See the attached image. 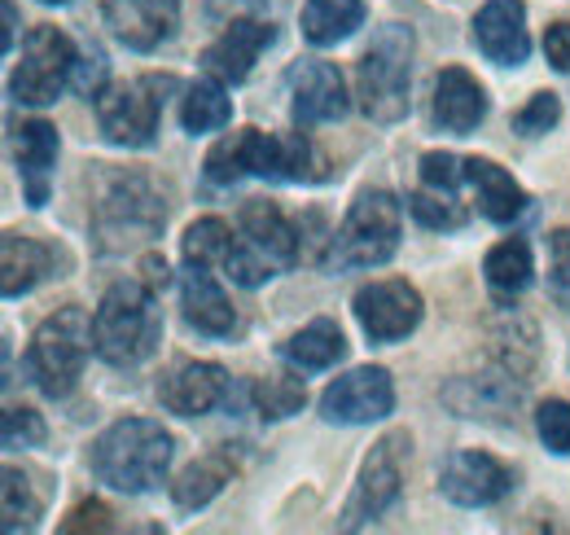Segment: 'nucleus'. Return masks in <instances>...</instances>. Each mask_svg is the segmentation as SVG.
<instances>
[{"label": "nucleus", "mask_w": 570, "mask_h": 535, "mask_svg": "<svg viewBox=\"0 0 570 535\" xmlns=\"http://www.w3.org/2000/svg\"><path fill=\"white\" fill-rule=\"evenodd\" d=\"M207 181L228 189L237 181H268V185H316L325 181V158L307 140V133H242L224 136L207 154Z\"/></svg>", "instance_id": "1"}, {"label": "nucleus", "mask_w": 570, "mask_h": 535, "mask_svg": "<svg viewBox=\"0 0 570 535\" xmlns=\"http://www.w3.org/2000/svg\"><path fill=\"white\" fill-rule=\"evenodd\" d=\"M171 457H176V439H171V430H163V421L119 417L92 439L88 469L101 487H110L119 496H145L167 483Z\"/></svg>", "instance_id": "2"}, {"label": "nucleus", "mask_w": 570, "mask_h": 535, "mask_svg": "<svg viewBox=\"0 0 570 535\" xmlns=\"http://www.w3.org/2000/svg\"><path fill=\"white\" fill-rule=\"evenodd\" d=\"M163 342V308L141 276L115 281L92 308V356L110 369H141Z\"/></svg>", "instance_id": "3"}, {"label": "nucleus", "mask_w": 570, "mask_h": 535, "mask_svg": "<svg viewBox=\"0 0 570 535\" xmlns=\"http://www.w3.org/2000/svg\"><path fill=\"white\" fill-rule=\"evenodd\" d=\"M400 237H404V202L386 189H364L347 206L343 224L330 233L321 251V268L343 276V272H368V268L391 264L400 251Z\"/></svg>", "instance_id": "4"}, {"label": "nucleus", "mask_w": 570, "mask_h": 535, "mask_svg": "<svg viewBox=\"0 0 570 535\" xmlns=\"http://www.w3.org/2000/svg\"><path fill=\"white\" fill-rule=\"evenodd\" d=\"M413 58L417 40L413 27L404 22H382L373 40L364 45L356 67V101L368 124H400L409 115V93H413Z\"/></svg>", "instance_id": "5"}, {"label": "nucleus", "mask_w": 570, "mask_h": 535, "mask_svg": "<svg viewBox=\"0 0 570 535\" xmlns=\"http://www.w3.org/2000/svg\"><path fill=\"white\" fill-rule=\"evenodd\" d=\"M88 351H92V317H83L79 308H62L36 325L22 364L45 400H67L83 378Z\"/></svg>", "instance_id": "6"}, {"label": "nucleus", "mask_w": 570, "mask_h": 535, "mask_svg": "<svg viewBox=\"0 0 570 535\" xmlns=\"http://www.w3.org/2000/svg\"><path fill=\"white\" fill-rule=\"evenodd\" d=\"M167 202L145 176H119L92 206V242L101 255H124L163 233Z\"/></svg>", "instance_id": "7"}, {"label": "nucleus", "mask_w": 570, "mask_h": 535, "mask_svg": "<svg viewBox=\"0 0 570 535\" xmlns=\"http://www.w3.org/2000/svg\"><path fill=\"white\" fill-rule=\"evenodd\" d=\"M176 88L171 75H141L132 84H115L106 88L92 110H97V133L101 140L119 145V149H149L163 128V101Z\"/></svg>", "instance_id": "8"}, {"label": "nucleus", "mask_w": 570, "mask_h": 535, "mask_svg": "<svg viewBox=\"0 0 570 535\" xmlns=\"http://www.w3.org/2000/svg\"><path fill=\"white\" fill-rule=\"evenodd\" d=\"M75 58H79V45L62 27H31L27 40H22V58L9 75V101L13 106H27V110H45L62 97V88H71Z\"/></svg>", "instance_id": "9"}, {"label": "nucleus", "mask_w": 570, "mask_h": 535, "mask_svg": "<svg viewBox=\"0 0 570 535\" xmlns=\"http://www.w3.org/2000/svg\"><path fill=\"white\" fill-rule=\"evenodd\" d=\"M409 448H413L409 430H391V435H382L373 444V453L364 457V466L356 474V487H352V496H347V505L338 514L343 532H364V527H373L377 518H386L400 505Z\"/></svg>", "instance_id": "10"}, {"label": "nucleus", "mask_w": 570, "mask_h": 535, "mask_svg": "<svg viewBox=\"0 0 570 535\" xmlns=\"http://www.w3.org/2000/svg\"><path fill=\"white\" fill-rule=\"evenodd\" d=\"M352 312H356L360 330L373 347H395L409 334H417V325L426 317V303H422L417 285H409L400 276H382V281L360 285L356 299H352Z\"/></svg>", "instance_id": "11"}, {"label": "nucleus", "mask_w": 570, "mask_h": 535, "mask_svg": "<svg viewBox=\"0 0 570 535\" xmlns=\"http://www.w3.org/2000/svg\"><path fill=\"white\" fill-rule=\"evenodd\" d=\"M439 400L448 403L456 417L465 421H483V426H513L522 403H527V378L513 369H492V373H461L452 382H443Z\"/></svg>", "instance_id": "12"}, {"label": "nucleus", "mask_w": 570, "mask_h": 535, "mask_svg": "<svg viewBox=\"0 0 570 535\" xmlns=\"http://www.w3.org/2000/svg\"><path fill=\"white\" fill-rule=\"evenodd\" d=\"M395 412V378L382 364H360L321 391V417L330 426H373Z\"/></svg>", "instance_id": "13"}, {"label": "nucleus", "mask_w": 570, "mask_h": 535, "mask_svg": "<svg viewBox=\"0 0 570 535\" xmlns=\"http://www.w3.org/2000/svg\"><path fill=\"white\" fill-rule=\"evenodd\" d=\"M285 93H289V115H294L298 128L338 124L352 110L343 70L334 62H321V58H303V62L285 70Z\"/></svg>", "instance_id": "14"}, {"label": "nucleus", "mask_w": 570, "mask_h": 535, "mask_svg": "<svg viewBox=\"0 0 570 535\" xmlns=\"http://www.w3.org/2000/svg\"><path fill=\"white\" fill-rule=\"evenodd\" d=\"M277 45V27L268 13H237L224 22V31L203 49V70L215 75L219 84H246L255 62Z\"/></svg>", "instance_id": "15"}, {"label": "nucleus", "mask_w": 570, "mask_h": 535, "mask_svg": "<svg viewBox=\"0 0 570 535\" xmlns=\"http://www.w3.org/2000/svg\"><path fill=\"white\" fill-rule=\"evenodd\" d=\"M439 492L443 500H452L456 509H492L513 492V469L492 453L479 448H461L452 457H443L439 466Z\"/></svg>", "instance_id": "16"}, {"label": "nucleus", "mask_w": 570, "mask_h": 535, "mask_svg": "<svg viewBox=\"0 0 570 535\" xmlns=\"http://www.w3.org/2000/svg\"><path fill=\"white\" fill-rule=\"evenodd\" d=\"M185 0H101L110 36L132 54H158L180 31Z\"/></svg>", "instance_id": "17"}, {"label": "nucleus", "mask_w": 570, "mask_h": 535, "mask_svg": "<svg viewBox=\"0 0 570 535\" xmlns=\"http://www.w3.org/2000/svg\"><path fill=\"white\" fill-rule=\"evenodd\" d=\"M67 268H71V255L45 237H31V233H4L0 237V294L9 303L40 290L53 276H67Z\"/></svg>", "instance_id": "18"}, {"label": "nucleus", "mask_w": 570, "mask_h": 535, "mask_svg": "<svg viewBox=\"0 0 570 535\" xmlns=\"http://www.w3.org/2000/svg\"><path fill=\"white\" fill-rule=\"evenodd\" d=\"M233 396V378L215 360H185L158 382V400L176 417H207Z\"/></svg>", "instance_id": "19"}, {"label": "nucleus", "mask_w": 570, "mask_h": 535, "mask_svg": "<svg viewBox=\"0 0 570 535\" xmlns=\"http://www.w3.org/2000/svg\"><path fill=\"white\" fill-rule=\"evenodd\" d=\"M58 154L62 140L49 119H27L13 133V163H18V181H22V198L31 211H45L53 198V172H58Z\"/></svg>", "instance_id": "20"}, {"label": "nucleus", "mask_w": 570, "mask_h": 535, "mask_svg": "<svg viewBox=\"0 0 570 535\" xmlns=\"http://www.w3.org/2000/svg\"><path fill=\"white\" fill-rule=\"evenodd\" d=\"M488 119V88L465 67H443L434 75V97H430V124L439 133L470 136Z\"/></svg>", "instance_id": "21"}, {"label": "nucleus", "mask_w": 570, "mask_h": 535, "mask_svg": "<svg viewBox=\"0 0 570 535\" xmlns=\"http://www.w3.org/2000/svg\"><path fill=\"white\" fill-rule=\"evenodd\" d=\"M474 45L497 67H522L531 58V31H527V4L522 0H488L474 13Z\"/></svg>", "instance_id": "22"}, {"label": "nucleus", "mask_w": 570, "mask_h": 535, "mask_svg": "<svg viewBox=\"0 0 570 535\" xmlns=\"http://www.w3.org/2000/svg\"><path fill=\"white\" fill-rule=\"evenodd\" d=\"M180 312H185V325L203 338H233L237 330V312L224 294V285L215 281V272L207 264H185L180 276Z\"/></svg>", "instance_id": "23"}, {"label": "nucleus", "mask_w": 570, "mask_h": 535, "mask_svg": "<svg viewBox=\"0 0 570 535\" xmlns=\"http://www.w3.org/2000/svg\"><path fill=\"white\" fill-rule=\"evenodd\" d=\"M237 224H242V237H246L255 251H264V255L282 268V272L303 260V237H298V224L285 215L277 202H264V198L242 202Z\"/></svg>", "instance_id": "24"}, {"label": "nucleus", "mask_w": 570, "mask_h": 535, "mask_svg": "<svg viewBox=\"0 0 570 535\" xmlns=\"http://www.w3.org/2000/svg\"><path fill=\"white\" fill-rule=\"evenodd\" d=\"M465 189L479 202V215L492 220V224H513L527 215V189L513 181V172H504L492 158H465Z\"/></svg>", "instance_id": "25"}, {"label": "nucleus", "mask_w": 570, "mask_h": 535, "mask_svg": "<svg viewBox=\"0 0 570 535\" xmlns=\"http://www.w3.org/2000/svg\"><path fill=\"white\" fill-rule=\"evenodd\" d=\"M277 356L289 369H298V373H325V369H334L347 356V338L338 330V321L316 317V321H307L303 330H294V334L285 338L282 347H277Z\"/></svg>", "instance_id": "26"}, {"label": "nucleus", "mask_w": 570, "mask_h": 535, "mask_svg": "<svg viewBox=\"0 0 570 535\" xmlns=\"http://www.w3.org/2000/svg\"><path fill=\"white\" fill-rule=\"evenodd\" d=\"M364 13H368L364 0H307L298 13V31L312 49H334L364 27Z\"/></svg>", "instance_id": "27"}, {"label": "nucleus", "mask_w": 570, "mask_h": 535, "mask_svg": "<svg viewBox=\"0 0 570 535\" xmlns=\"http://www.w3.org/2000/svg\"><path fill=\"white\" fill-rule=\"evenodd\" d=\"M233 124V97H228V84H219L215 75L207 79H194L180 97V128L189 136H207L224 133Z\"/></svg>", "instance_id": "28"}, {"label": "nucleus", "mask_w": 570, "mask_h": 535, "mask_svg": "<svg viewBox=\"0 0 570 535\" xmlns=\"http://www.w3.org/2000/svg\"><path fill=\"white\" fill-rule=\"evenodd\" d=\"M228 478H233V457H228V453H207V457H198L194 466L180 469V478L171 483V500H176V509H185V514L207 509L215 496L224 492Z\"/></svg>", "instance_id": "29"}, {"label": "nucleus", "mask_w": 570, "mask_h": 535, "mask_svg": "<svg viewBox=\"0 0 570 535\" xmlns=\"http://www.w3.org/2000/svg\"><path fill=\"white\" fill-rule=\"evenodd\" d=\"M0 496H4V505H0V514H4L0 527L4 532L18 535L40 527V518H45V492H36V478L27 469L4 466V474H0Z\"/></svg>", "instance_id": "30"}, {"label": "nucleus", "mask_w": 570, "mask_h": 535, "mask_svg": "<svg viewBox=\"0 0 570 535\" xmlns=\"http://www.w3.org/2000/svg\"><path fill=\"white\" fill-rule=\"evenodd\" d=\"M483 276L497 294H522L531 281H535V255L522 237H504L488 251L483 260Z\"/></svg>", "instance_id": "31"}, {"label": "nucleus", "mask_w": 570, "mask_h": 535, "mask_svg": "<svg viewBox=\"0 0 570 535\" xmlns=\"http://www.w3.org/2000/svg\"><path fill=\"white\" fill-rule=\"evenodd\" d=\"M242 237H233V228L219 220V215H203L185 228L180 237V251H185V264H207V268H224L228 255L237 251Z\"/></svg>", "instance_id": "32"}, {"label": "nucleus", "mask_w": 570, "mask_h": 535, "mask_svg": "<svg viewBox=\"0 0 570 535\" xmlns=\"http://www.w3.org/2000/svg\"><path fill=\"white\" fill-rule=\"evenodd\" d=\"M250 400H255V412L264 421H285L307 403V387L298 378H268V382L250 387Z\"/></svg>", "instance_id": "33"}, {"label": "nucleus", "mask_w": 570, "mask_h": 535, "mask_svg": "<svg viewBox=\"0 0 570 535\" xmlns=\"http://www.w3.org/2000/svg\"><path fill=\"white\" fill-rule=\"evenodd\" d=\"M45 439H49V426L36 408H18V403L4 408V417H0L4 453H31V448H45Z\"/></svg>", "instance_id": "34"}, {"label": "nucleus", "mask_w": 570, "mask_h": 535, "mask_svg": "<svg viewBox=\"0 0 570 535\" xmlns=\"http://www.w3.org/2000/svg\"><path fill=\"white\" fill-rule=\"evenodd\" d=\"M417 176H422V189L443 194V198H456L465 189V158H456L448 149H430V154H422Z\"/></svg>", "instance_id": "35"}, {"label": "nucleus", "mask_w": 570, "mask_h": 535, "mask_svg": "<svg viewBox=\"0 0 570 535\" xmlns=\"http://www.w3.org/2000/svg\"><path fill=\"white\" fill-rule=\"evenodd\" d=\"M409 215H413L422 228H434V233H456V228H465V211L452 198H443V194H430V189L409 198Z\"/></svg>", "instance_id": "36"}, {"label": "nucleus", "mask_w": 570, "mask_h": 535, "mask_svg": "<svg viewBox=\"0 0 570 535\" xmlns=\"http://www.w3.org/2000/svg\"><path fill=\"white\" fill-rule=\"evenodd\" d=\"M106 79H110V62H106V49H101V45H92V40H83V45H79V58H75L71 88L79 93V97L97 101V97L106 93Z\"/></svg>", "instance_id": "37"}, {"label": "nucleus", "mask_w": 570, "mask_h": 535, "mask_svg": "<svg viewBox=\"0 0 570 535\" xmlns=\"http://www.w3.org/2000/svg\"><path fill=\"white\" fill-rule=\"evenodd\" d=\"M535 435L553 457H570V400H544L535 408Z\"/></svg>", "instance_id": "38"}, {"label": "nucleus", "mask_w": 570, "mask_h": 535, "mask_svg": "<svg viewBox=\"0 0 570 535\" xmlns=\"http://www.w3.org/2000/svg\"><path fill=\"white\" fill-rule=\"evenodd\" d=\"M562 124V97L558 93H535L518 115H513V128L518 136H544Z\"/></svg>", "instance_id": "39"}, {"label": "nucleus", "mask_w": 570, "mask_h": 535, "mask_svg": "<svg viewBox=\"0 0 570 535\" xmlns=\"http://www.w3.org/2000/svg\"><path fill=\"white\" fill-rule=\"evenodd\" d=\"M549 294L562 312H570V224L549 237Z\"/></svg>", "instance_id": "40"}, {"label": "nucleus", "mask_w": 570, "mask_h": 535, "mask_svg": "<svg viewBox=\"0 0 570 535\" xmlns=\"http://www.w3.org/2000/svg\"><path fill=\"white\" fill-rule=\"evenodd\" d=\"M544 58L558 75H570V22H553L544 31Z\"/></svg>", "instance_id": "41"}, {"label": "nucleus", "mask_w": 570, "mask_h": 535, "mask_svg": "<svg viewBox=\"0 0 570 535\" xmlns=\"http://www.w3.org/2000/svg\"><path fill=\"white\" fill-rule=\"evenodd\" d=\"M106 518H110V509L92 500V505H79V509H75L71 518L62 523V532H88V527H92V532H110V523H106Z\"/></svg>", "instance_id": "42"}, {"label": "nucleus", "mask_w": 570, "mask_h": 535, "mask_svg": "<svg viewBox=\"0 0 570 535\" xmlns=\"http://www.w3.org/2000/svg\"><path fill=\"white\" fill-rule=\"evenodd\" d=\"M0 13H4V31H0V54H13V40H18V4H13V0H4V4H0Z\"/></svg>", "instance_id": "43"}, {"label": "nucleus", "mask_w": 570, "mask_h": 535, "mask_svg": "<svg viewBox=\"0 0 570 535\" xmlns=\"http://www.w3.org/2000/svg\"><path fill=\"white\" fill-rule=\"evenodd\" d=\"M40 4H71V0H40Z\"/></svg>", "instance_id": "44"}]
</instances>
